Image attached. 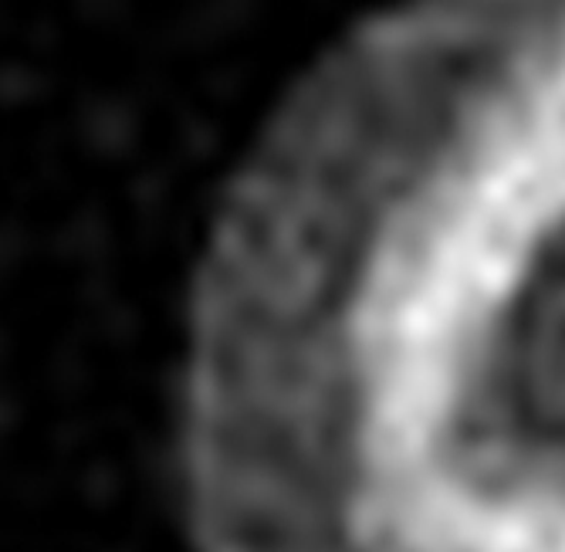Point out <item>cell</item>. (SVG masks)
<instances>
[{
    "label": "cell",
    "instance_id": "1",
    "mask_svg": "<svg viewBox=\"0 0 565 552\" xmlns=\"http://www.w3.org/2000/svg\"><path fill=\"white\" fill-rule=\"evenodd\" d=\"M207 552H565V0H380L193 278Z\"/></svg>",
    "mask_w": 565,
    "mask_h": 552
}]
</instances>
